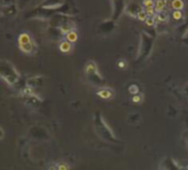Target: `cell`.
<instances>
[{
    "instance_id": "obj_1",
    "label": "cell",
    "mask_w": 188,
    "mask_h": 170,
    "mask_svg": "<svg viewBox=\"0 0 188 170\" xmlns=\"http://www.w3.org/2000/svg\"><path fill=\"white\" fill-rule=\"evenodd\" d=\"M94 127L97 135L102 138L104 141L108 143H118L119 139L116 136L114 132L111 129V127L107 124V122L104 121L102 115L100 112H96L94 115Z\"/></svg>"
},
{
    "instance_id": "obj_2",
    "label": "cell",
    "mask_w": 188,
    "mask_h": 170,
    "mask_svg": "<svg viewBox=\"0 0 188 170\" xmlns=\"http://www.w3.org/2000/svg\"><path fill=\"white\" fill-rule=\"evenodd\" d=\"M0 74H1V78L10 86L14 85L19 80V72L13 67V65H11L9 62L3 60L1 63Z\"/></svg>"
},
{
    "instance_id": "obj_3",
    "label": "cell",
    "mask_w": 188,
    "mask_h": 170,
    "mask_svg": "<svg viewBox=\"0 0 188 170\" xmlns=\"http://www.w3.org/2000/svg\"><path fill=\"white\" fill-rule=\"evenodd\" d=\"M18 45H19V48H20L21 52L29 54V55H32L36 52V43L34 42L31 34L28 32H23L19 35Z\"/></svg>"
},
{
    "instance_id": "obj_4",
    "label": "cell",
    "mask_w": 188,
    "mask_h": 170,
    "mask_svg": "<svg viewBox=\"0 0 188 170\" xmlns=\"http://www.w3.org/2000/svg\"><path fill=\"white\" fill-rule=\"evenodd\" d=\"M159 170H183L172 157H164L159 163Z\"/></svg>"
},
{
    "instance_id": "obj_5",
    "label": "cell",
    "mask_w": 188,
    "mask_h": 170,
    "mask_svg": "<svg viewBox=\"0 0 188 170\" xmlns=\"http://www.w3.org/2000/svg\"><path fill=\"white\" fill-rule=\"evenodd\" d=\"M85 71H86V74H87L88 76L94 77V80L97 78V77L101 78V76H100L99 72H98L97 65L95 64L94 62H88V63H87V65L85 66Z\"/></svg>"
},
{
    "instance_id": "obj_6",
    "label": "cell",
    "mask_w": 188,
    "mask_h": 170,
    "mask_svg": "<svg viewBox=\"0 0 188 170\" xmlns=\"http://www.w3.org/2000/svg\"><path fill=\"white\" fill-rule=\"evenodd\" d=\"M97 96H99L102 99H110L113 96V91L110 88H102V89L97 91Z\"/></svg>"
},
{
    "instance_id": "obj_7",
    "label": "cell",
    "mask_w": 188,
    "mask_h": 170,
    "mask_svg": "<svg viewBox=\"0 0 188 170\" xmlns=\"http://www.w3.org/2000/svg\"><path fill=\"white\" fill-rule=\"evenodd\" d=\"M60 50L62 52V53H70L72 48H73V43L68 42L67 40H65V41H62V42L60 43Z\"/></svg>"
},
{
    "instance_id": "obj_8",
    "label": "cell",
    "mask_w": 188,
    "mask_h": 170,
    "mask_svg": "<svg viewBox=\"0 0 188 170\" xmlns=\"http://www.w3.org/2000/svg\"><path fill=\"white\" fill-rule=\"evenodd\" d=\"M165 7H166V0H155V6H154V8H155L156 13L164 11Z\"/></svg>"
},
{
    "instance_id": "obj_9",
    "label": "cell",
    "mask_w": 188,
    "mask_h": 170,
    "mask_svg": "<svg viewBox=\"0 0 188 170\" xmlns=\"http://www.w3.org/2000/svg\"><path fill=\"white\" fill-rule=\"evenodd\" d=\"M65 40H67L68 42L70 43H75L78 40V34H77L76 31H70V32H68V33H66L65 34Z\"/></svg>"
},
{
    "instance_id": "obj_10",
    "label": "cell",
    "mask_w": 188,
    "mask_h": 170,
    "mask_svg": "<svg viewBox=\"0 0 188 170\" xmlns=\"http://www.w3.org/2000/svg\"><path fill=\"white\" fill-rule=\"evenodd\" d=\"M171 7L174 10H183L184 7H185V3H184L183 0H172Z\"/></svg>"
},
{
    "instance_id": "obj_11",
    "label": "cell",
    "mask_w": 188,
    "mask_h": 170,
    "mask_svg": "<svg viewBox=\"0 0 188 170\" xmlns=\"http://www.w3.org/2000/svg\"><path fill=\"white\" fill-rule=\"evenodd\" d=\"M149 18V15H147V13H146V11L144 10V9H141L139 12L136 13V19L138 20H140V21L142 22H145V20Z\"/></svg>"
},
{
    "instance_id": "obj_12",
    "label": "cell",
    "mask_w": 188,
    "mask_h": 170,
    "mask_svg": "<svg viewBox=\"0 0 188 170\" xmlns=\"http://www.w3.org/2000/svg\"><path fill=\"white\" fill-rule=\"evenodd\" d=\"M156 20H159L160 22H166L168 21V14L165 11H162L156 13Z\"/></svg>"
},
{
    "instance_id": "obj_13",
    "label": "cell",
    "mask_w": 188,
    "mask_h": 170,
    "mask_svg": "<svg viewBox=\"0 0 188 170\" xmlns=\"http://www.w3.org/2000/svg\"><path fill=\"white\" fill-rule=\"evenodd\" d=\"M156 21H157V20H156V15H155V17H149L145 20V24L147 27L152 28V27H154V25L156 24Z\"/></svg>"
},
{
    "instance_id": "obj_14",
    "label": "cell",
    "mask_w": 188,
    "mask_h": 170,
    "mask_svg": "<svg viewBox=\"0 0 188 170\" xmlns=\"http://www.w3.org/2000/svg\"><path fill=\"white\" fill-rule=\"evenodd\" d=\"M129 92L132 94V96H135V94H139L140 93V88L138 85H131L129 86Z\"/></svg>"
},
{
    "instance_id": "obj_15",
    "label": "cell",
    "mask_w": 188,
    "mask_h": 170,
    "mask_svg": "<svg viewBox=\"0 0 188 170\" xmlns=\"http://www.w3.org/2000/svg\"><path fill=\"white\" fill-rule=\"evenodd\" d=\"M142 6L144 8H151L155 6V0H143Z\"/></svg>"
},
{
    "instance_id": "obj_16",
    "label": "cell",
    "mask_w": 188,
    "mask_h": 170,
    "mask_svg": "<svg viewBox=\"0 0 188 170\" xmlns=\"http://www.w3.org/2000/svg\"><path fill=\"white\" fill-rule=\"evenodd\" d=\"M172 15H173V19H175V20H181V19H183V17H184L181 10H174V12H173Z\"/></svg>"
},
{
    "instance_id": "obj_17",
    "label": "cell",
    "mask_w": 188,
    "mask_h": 170,
    "mask_svg": "<svg viewBox=\"0 0 188 170\" xmlns=\"http://www.w3.org/2000/svg\"><path fill=\"white\" fill-rule=\"evenodd\" d=\"M144 10L146 11V13L149 17H155L156 14V11H155V8L151 7V8H144Z\"/></svg>"
},
{
    "instance_id": "obj_18",
    "label": "cell",
    "mask_w": 188,
    "mask_h": 170,
    "mask_svg": "<svg viewBox=\"0 0 188 170\" xmlns=\"http://www.w3.org/2000/svg\"><path fill=\"white\" fill-rule=\"evenodd\" d=\"M183 139H184L185 146H186V148H187V150H188V129L183 133Z\"/></svg>"
},
{
    "instance_id": "obj_19",
    "label": "cell",
    "mask_w": 188,
    "mask_h": 170,
    "mask_svg": "<svg viewBox=\"0 0 188 170\" xmlns=\"http://www.w3.org/2000/svg\"><path fill=\"white\" fill-rule=\"evenodd\" d=\"M57 168L58 170H70V167H68V165L65 163H61L57 165Z\"/></svg>"
},
{
    "instance_id": "obj_20",
    "label": "cell",
    "mask_w": 188,
    "mask_h": 170,
    "mask_svg": "<svg viewBox=\"0 0 188 170\" xmlns=\"http://www.w3.org/2000/svg\"><path fill=\"white\" fill-rule=\"evenodd\" d=\"M132 101L134 102V103H140V102L142 101V96H140V94H135V96H133Z\"/></svg>"
},
{
    "instance_id": "obj_21",
    "label": "cell",
    "mask_w": 188,
    "mask_h": 170,
    "mask_svg": "<svg viewBox=\"0 0 188 170\" xmlns=\"http://www.w3.org/2000/svg\"><path fill=\"white\" fill-rule=\"evenodd\" d=\"M48 170H58L57 165L56 163H51L49 167H48Z\"/></svg>"
},
{
    "instance_id": "obj_22",
    "label": "cell",
    "mask_w": 188,
    "mask_h": 170,
    "mask_svg": "<svg viewBox=\"0 0 188 170\" xmlns=\"http://www.w3.org/2000/svg\"><path fill=\"white\" fill-rule=\"evenodd\" d=\"M118 67L119 68H123V67H125V60H119Z\"/></svg>"
},
{
    "instance_id": "obj_23",
    "label": "cell",
    "mask_w": 188,
    "mask_h": 170,
    "mask_svg": "<svg viewBox=\"0 0 188 170\" xmlns=\"http://www.w3.org/2000/svg\"><path fill=\"white\" fill-rule=\"evenodd\" d=\"M0 133H1V136H0V139H3V137H5V132H3V128H2V127L0 128Z\"/></svg>"
},
{
    "instance_id": "obj_24",
    "label": "cell",
    "mask_w": 188,
    "mask_h": 170,
    "mask_svg": "<svg viewBox=\"0 0 188 170\" xmlns=\"http://www.w3.org/2000/svg\"><path fill=\"white\" fill-rule=\"evenodd\" d=\"M184 92H185V94L187 96V98H188V84L185 86V90H184Z\"/></svg>"
},
{
    "instance_id": "obj_25",
    "label": "cell",
    "mask_w": 188,
    "mask_h": 170,
    "mask_svg": "<svg viewBox=\"0 0 188 170\" xmlns=\"http://www.w3.org/2000/svg\"><path fill=\"white\" fill-rule=\"evenodd\" d=\"M187 124H188V120H187Z\"/></svg>"
}]
</instances>
